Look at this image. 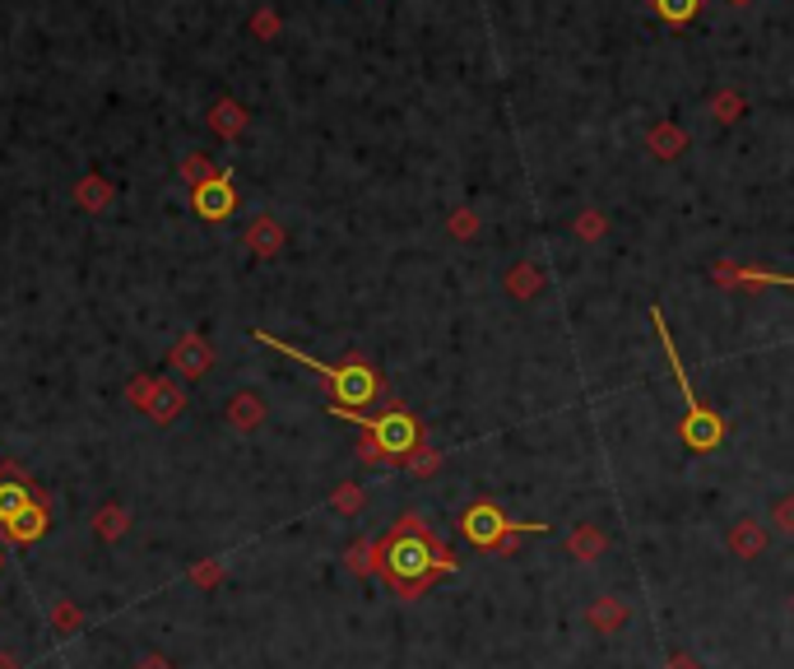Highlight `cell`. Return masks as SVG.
<instances>
[{"mask_svg":"<svg viewBox=\"0 0 794 669\" xmlns=\"http://www.w3.org/2000/svg\"><path fill=\"white\" fill-rule=\"evenodd\" d=\"M456 568H460L456 554L423 525L419 511H400V521L386 530V568H382V577L400 599L427 595V586H433L437 577H451Z\"/></svg>","mask_w":794,"mask_h":669,"instance_id":"1","label":"cell"},{"mask_svg":"<svg viewBox=\"0 0 794 669\" xmlns=\"http://www.w3.org/2000/svg\"><path fill=\"white\" fill-rule=\"evenodd\" d=\"M261 345H270V349H280L284 358H293V363H302L307 372H321V382L331 386V405L335 409H358V405H372L376 396H382V376H376L362 358H353V363H344V368H335V363H321V358H312V354H302V349H293V345H284L280 335H270V331H251Z\"/></svg>","mask_w":794,"mask_h":669,"instance_id":"2","label":"cell"},{"mask_svg":"<svg viewBox=\"0 0 794 669\" xmlns=\"http://www.w3.org/2000/svg\"><path fill=\"white\" fill-rule=\"evenodd\" d=\"M650 325H655V335H660V345H665V354H669V368H674V382H679L683 400H687V414H683V428H679L683 446H687V451H697V456L716 451V446L724 442V419L716 414V409H706V405L697 400V391H693V382H687V372H683V363H679L674 335H669V325H665V317H660V307H650Z\"/></svg>","mask_w":794,"mask_h":669,"instance_id":"3","label":"cell"},{"mask_svg":"<svg viewBox=\"0 0 794 669\" xmlns=\"http://www.w3.org/2000/svg\"><path fill=\"white\" fill-rule=\"evenodd\" d=\"M331 414L335 419H349V423H358V428H368V433L382 442V451L390 456V460H405V456H413L423 446V423L419 419H409L405 409H390V414H358V409H335L331 405Z\"/></svg>","mask_w":794,"mask_h":669,"instance_id":"4","label":"cell"},{"mask_svg":"<svg viewBox=\"0 0 794 669\" xmlns=\"http://www.w3.org/2000/svg\"><path fill=\"white\" fill-rule=\"evenodd\" d=\"M511 525H516V521H507V517H503V507H493V503H474V507L460 517L464 540H470L474 548H493L497 540L507 535Z\"/></svg>","mask_w":794,"mask_h":669,"instance_id":"5","label":"cell"},{"mask_svg":"<svg viewBox=\"0 0 794 669\" xmlns=\"http://www.w3.org/2000/svg\"><path fill=\"white\" fill-rule=\"evenodd\" d=\"M632 609L623 595H595L591 605H585V623H591V632H599V637H618V632L628 628Z\"/></svg>","mask_w":794,"mask_h":669,"instance_id":"6","label":"cell"},{"mask_svg":"<svg viewBox=\"0 0 794 669\" xmlns=\"http://www.w3.org/2000/svg\"><path fill=\"white\" fill-rule=\"evenodd\" d=\"M767 544H771V530H767L762 521H753V517H739V521L730 525V535H724V548H730L734 558H744V562L762 558Z\"/></svg>","mask_w":794,"mask_h":669,"instance_id":"7","label":"cell"},{"mask_svg":"<svg viewBox=\"0 0 794 669\" xmlns=\"http://www.w3.org/2000/svg\"><path fill=\"white\" fill-rule=\"evenodd\" d=\"M168 363H172V372H182L186 382H196V376H204V372H210V363H214V349L204 345V335H182Z\"/></svg>","mask_w":794,"mask_h":669,"instance_id":"8","label":"cell"},{"mask_svg":"<svg viewBox=\"0 0 794 669\" xmlns=\"http://www.w3.org/2000/svg\"><path fill=\"white\" fill-rule=\"evenodd\" d=\"M47 530H51V497H38V503H33L20 521H10L0 535H5L10 544H38Z\"/></svg>","mask_w":794,"mask_h":669,"instance_id":"9","label":"cell"},{"mask_svg":"<svg viewBox=\"0 0 794 669\" xmlns=\"http://www.w3.org/2000/svg\"><path fill=\"white\" fill-rule=\"evenodd\" d=\"M233 205H237V196H233V177L228 173H219L214 182L196 186V214L200 219H223V214H233Z\"/></svg>","mask_w":794,"mask_h":669,"instance_id":"10","label":"cell"},{"mask_svg":"<svg viewBox=\"0 0 794 669\" xmlns=\"http://www.w3.org/2000/svg\"><path fill=\"white\" fill-rule=\"evenodd\" d=\"M609 530L595 525V521H581L572 535H567V554H572L576 562H599L604 554H609Z\"/></svg>","mask_w":794,"mask_h":669,"instance_id":"11","label":"cell"},{"mask_svg":"<svg viewBox=\"0 0 794 669\" xmlns=\"http://www.w3.org/2000/svg\"><path fill=\"white\" fill-rule=\"evenodd\" d=\"M38 497H47V493L33 484V479H28V484H10V479H0V530H5L10 521H20L24 511L38 503Z\"/></svg>","mask_w":794,"mask_h":669,"instance_id":"12","label":"cell"},{"mask_svg":"<svg viewBox=\"0 0 794 669\" xmlns=\"http://www.w3.org/2000/svg\"><path fill=\"white\" fill-rule=\"evenodd\" d=\"M344 568L353 577H376L386 568V540H358L344 548Z\"/></svg>","mask_w":794,"mask_h":669,"instance_id":"13","label":"cell"},{"mask_svg":"<svg viewBox=\"0 0 794 669\" xmlns=\"http://www.w3.org/2000/svg\"><path fill=\"white\" fill-rule=\"evenodd\" d=\"M223 414H228V423L237 428V433H256V428L265 423V400L256 396V391H237Z\"/></svg>","mask_w":794,"mask_h":669,"instance_id":"14","label":"cell"},{"mask_svg":"<svg viewBox=\"0 0 794 669\" xmlns=\"http://www.w3.org/2000/svg\"><path fill=\"white\" fill-rule=\"evenodd\" d=\"M182 409H186V391L177 382H163V376H159V391H153V400H149L145 414L159 428H168V423H177Z\"/></svg>","mask_w":794,"mask_h":669,"instance_id":"15","label":"cell"},{"mask_svg":"<svg viewBox=\"0 0 794 669\" xmlns=\"http://www.w3.org/2000/svg\"><path fill=\"white\" fill-rule=\"evenodd\" d=\"M126 530H131V507H126V503H102V507L94 511V535H98L102 544L126 540Z\"/></svg>","mask_w":794,"mask_h":669,"instance_id":"16","label":"cell"},{"mask_svg":"<svg viewBox=\"0 0 794 669\" xmlns=\"http://www.w3.org/2000/svg\"><path fill=\"white\" fill-rule=\"evenodd\" d=\"M247 247H251V256H261V261H270V256H280V247H284V228L274 219H256L251 228H247Z\"/></svg>","mask_w":794,"mask_h":669,"instance_id":"17","label":"cell"},{"mask_svg":"<svg viewBox=\"0 0 794 669\" xmlns=\"http://www.w3.org/2000/svg\"><path fill=\"white\" fill-rule=\"evenodd\" d=\"M47 619H51V632H57L61 642H71V637H79V632H84V609L75 605V599H57Z\"/></svg>","mask_w":794,"mask_h":669,"instance_id":"18","label":"cell"},{"mask_svg":"<svg viewBox=\"0 0 794 669\" xmlns=\"http://www.w3.org/2000/svg\"><path fill=\"white\" fill-rule=\"evenodd\" d=\"M362 507H368V488L362 484L344 479V484L331 493V511H339V517H362Z\"/></svg>","mask_w":794,"mask_h":669,"instance_id":"19","label":"cell"},{"mask_svg":"<svg viewBox=\"0 0 794 669\" xmlns=\"http://www.w3.org/2000/svg\"><path fill=\"white\" fill-rule=\"evenodd\" d=\"M223 577H228V562L223 558H200L191 572H186V581H191L196 591H214V586H223Z\"/></svg>","mask_w":794,"mask_h":669,"instance_id":"20","label":"cell"},{"mask_svg":"<svg viewBox=\"0 0 794 669\" xmlns=\"http://www.w3.org/2000/svg\"><path fill=\"white\" fill-rule=\"evenodd\" d=\"M720 284H785V288H794V274H767V270H720Z\"/></svg>","mask_w":794,"mask_h":669,"instance_id":"21","label":"cell"},{"mask_svg":"<svg viewBox=\"0 0 794 669\" xmlns=\"http://www.w3.org/2000/svg\"><path fill=\"white\" fill-rule=\"evenodd\" d=\"M405 470L419 474V479H433V474H442V451H433V446H419L413 456H405Z\"/></svg>","mask_w":794,"mask_h":669,"instance_id":"22","label":"cell"},{"mask_svg":"<svg viewBox=\"0 0 794 669\" xmlns=\"http://www.w3.org/2000/svg\"><path fill=\"white\" fill-rule=\"evenodd\" d=\"M539 284H544L539 265H516V270L507 274V288H511L516 298H530V294H534V288H539Z\"/></svg>","mask_w":794,"mask_h":669,"instance_id":"23","label":"cell"},{"mask_svg":"<svg viewBox=\"0 0 794 669\" xmlns=\"http://www.w3.org/2000/svg\"><path fill=\"white\" fill-rule=\"evenodd\" d=\"M75 196H79V205H84V210H102V205L112 200V186L102 182V177H84Z\"/></svg>","mask_w":794,"mask_h":669,"instance_id":"24","label":"cell"},{"mask_svg":"<svg viewBox=\"0 0 794 669\" xmlns=\"http://www.w3.org/2000/svg\"><path fill=\"white\" fill-rule=\"evenodd\" d=\"M771 525H776V535L794 540V493H781L771 503Z\"/></svg>","mask_w":794,"mask_h":669,"instance_id":"25","label":"cell"},{"mask_svg":"<svg viewBox=\"0 0 794 669\" xmlns=\"http://www.w3.org/2000/svg\"><path fill=\"white\" fill-rule=\"evenodd\" d=\"M697 5H702V0H655L660 20H669V24H687L697 14Z\"/></svg>","mask_w":794,"mask_h":669,"instance_id":"26","label":"cell"},{"mask_svg":"<svg viewBox=\"0 0 794 669\" xmlns=\"http://www.w3.org/2000/svg\"><path fill=\"white\" fill-rule=\"evenodd\" d=\"M650 145H655V153H660V159H674V153H683L687 135H683V131H674V126H665V131H655V135H650Z\"/></svg>","mask_w":794,"mask_h":669,"instance_id":"27","label":"cell"},{"mask_svg":"<svg viewBox=\"0 0 794 669\" xmlns=\"http://www.w3.org/2000/svg\"><path fill=\"white\" fill-rule=\"evenodd\" d=\"M153 391H159V376H135V382L126 386V400H131V409H149Z\"/></svg>","mask_w":794,"mask_h":669,"instance_id":"28","label":"cell"},{"mask_svg":"<svg viewBox=\"0 0 794 669\" xmlns=\"http://www.w3.org/2000/svg\"><path fill=\"white\" fill-rule=\"evenodd\" d=\"M214 126L223 135H237L241 131V108H237V102H219V108H214Z\"/></svg>","mask_w":794,"mask_h":669,"instance_id":"29","label":"cell"},{"mask_svg":"<svg viewBox=\"0 0 794 669\" xmlns=\"http://www.w3.org/2000/svg\"><path fill=\"white\" fill-rule=\"evenodd\" d=\"M604 228H609V219H604L599 210H585V214L576 219V233L585 237V243H595V237H604Z\"/></svg>","mask_w":794,"mask_h":669,"instance_id":"30","label":"cell"},{"mask_svg":"<svg viewBox=\"0 0 794 669\" xmlns=\"http://www.w3.org/2000/svg\"><path fill=\"white\" fill-rule=\"evenodd\" d=\"M446 228H451V237H474L479 233V214L474 210H456L451 219H446Z\"/></svg>","mask_w":794,"mask_h":669,"instance_id":"31","label":"cell"},{"mask_svg":"<svg viewBox=\"0 0 794 669\" xmlns=\"http://www.w3.org/2000/svg\"><path fill=\"white\" fill-rule=\"evenodd\" d=\"M358 460H362V466H382V460H390V456L382 451V442H376V437L368 433V437L358 442Z\"/></svg>","mask_w":794,"mask_h":669,"instance_id":"32","label":"cell"},{"mask_svg":"<svg viewBox=\"0 0 794 669\" xmlns=\"http://www.w3.org/2000/svg\"><path fill=\"white\" fill-rule=\"evenodd\" d=\"M665 669H702V660L693 656V651H674V656H669V665Z\"/></svg>","mask_w":794,"mask_h":669,"instance_id":"33","label":"cell"},{"mask_svg":"<svg viewBox=\"0 0 794 669\" xmlns=\"http://www.w3.org/2000/svg\"><path fill=\"white\" fill-rule=\"evenodd\" d=\"M131 669H177V665H172L168 656H159V651H153V656H140V660H135Z\"/></svg>","mask_w":794,"mask_h":669,"instance_id":"34","label":"cell"},{"mask_svg":"<svg viewBox=\"0 0 794 669\" xmlns=\"http://www.w3.org/2000/svg\"><path fill=\"white\" fill-rule=\"evenodd\" d=\"M0 669H24V660L14 651H0Z\"/></svg>","mask_w":794,"mask_h":669,"instance_id":"35","label":"cell"},{"mask_svg":"<svg viewBox=\"0 0 794 669\" xmlns=\"http://www.w3.org/2000/svg\"><path fill=\"white\" fill-rule=\"evenodd\" d=\"M5 558H10V554H5V544H0V577H5Z\"/></svg>","mask_w":794,"mask_h":669,"instance_id":"36","label":"cell"},{"mask_svg":"<svg viewBox=\"0 0 794 669\" xmlns=\"http://www.w3.org/2000/svg\"><path fill=\"white\" fill-rule=\"evenodd\" d=\"M790 614H794V591H790Z\"/></svg>","mask_w":794,"mask_h":669,"instance_id":"37","label":"cell"}]
</instances>
